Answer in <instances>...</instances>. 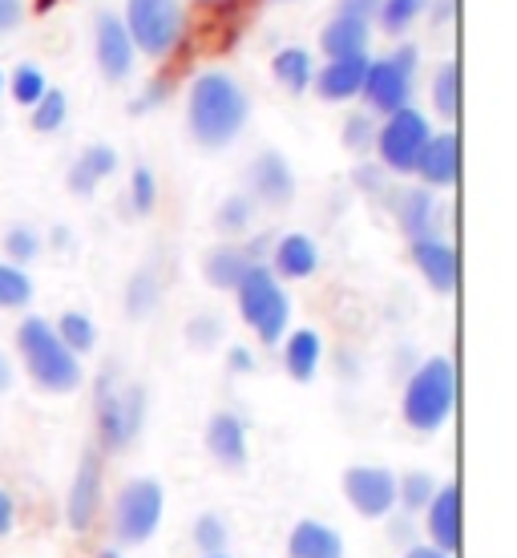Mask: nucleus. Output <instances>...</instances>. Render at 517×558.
<instances>
[{"label":"nucleus","mask_w":517,"mask_h":558,"mask_svg":"<svg viewBox=\"0 0 517 558\" xmlns=\"http://www.w3.org/2000/svg\"><path fill=\"white\" fill-rule=\"evenodd\" d=\"M247 118H251V101L231 73H198L190 85V98H186V126H190V138L198 146H207V150L231 146L243 134Z\"/></svg>","instance_id":"obj_1"},{"label":"nucleus","mask_w":517,"mask_h":558,"mask_svg":"<svg viewBox=\"0 0 517 558\" xmlns=\"http://www.w3.org/2000/svg\"><path fill=\"white\" fill-rule=\"evenodd\" d=\"M16 352H21V361H25L33 385H41L45 392H57V397H61V392L82 389V380H85L82 361L57 340L53 324L41 320V316L21 320V328H16Z\"/></svg>","instance_id":"obj_2"},{"label":"nucleus","mask_w":517,"mask_h":558,"mask_svg":"<svg viewBox=\"0 0 517 558\" xmlns=\"http://www.w3.org/2000/svg\"><path fill=\"white\" fill-rule=\"evenodd\" d=\"M453 409H457V364L448 356H429L424 364H417L401 397L405 425L417 433H436L453 417Z\"/></svg>","instance_id":"obj_3"},{"label":"nucleus","mask_w":517,"mask_h":558,"mask_svg":"<svg viewBox=\"0 0 517 558\" xmlns=\"http://www.w3.org/2000/svg\"><path fill=\"white\" fill-rule=\"evenodd\" d=\"M146 389L134 380H122L118 368H106L94 392V425H98L101 449H130L146 425Z\"/></svg>","instance_id":"obj_4"},{"label":"nucleus","mask_w":517,"mask_h":558,"mask_svg":"<svg viewBox=\"0 0 517 558\" xmlns=\"http://www.w3.org/2000/svg\"><path fill=\"white\" fill-rule=\"evenodd\" d=\"M238 295V316L243 324L259 336V344H280L287 336V324H292V300L283 292V279H275V271L267 264H255L243 283L235 288Z\"/></svg>","instance_id":"obj_5"},{"label":"nucleus","mask_w":517,"mask_h":558,"mask_svg":"<svg viewBox=\"0 0 517 558\" xmlns=\"http://www.w3.org/2000/svg\"><path fill=\"white\" fill-rule=\"evenodd\" d=\"M162 510H167V489L158 477H134L122 486L118 502H113V534L122 546L150 543L162 526Z\"/></svg>","instance_id":"obj_6"},{"label":"nucleus","mask_w":517,"mask_h":558,"mask_svg":"<svg viewBox=\"0 0 517 558\" xmlns=\"http://www.w3.org/2000/svg\"><path fill=\"white\" fill-rule=\"evenodd\" d=\"M122 25L130 33V45L158 61L182 37V4L179 0H126Z\"/></svg>","instance_id":"obj_7"},{"label":"nucleus","mask_w":517,"mask_h":558,"mask_svg":"<svg viewBox=\"0 0 517 558\" xmlns=\"http://www.w3.org/2000/svg\"><path fill=\"white\" fill-rule=\"evenodd\" d=\"M429 138H433V130H429V118L420 110L405 106V110L389 113V122L377 126L380 167L392 170V174H413V167H417V158Z\"/></svg>","instance_id":"obj_8"},{"label":"nucleus","mask_w":517,"mask_h":558,"mask_svg":"<svg viewBox=\"0 0 517 558\" xmlns=\"http://www.w3.org/2000/svg\"><path fill=\"white\" fill-rule=\"evenodd\" d=\"M396 477L389 465H348L344 470V498L360 518H392L396 510Z\"/></svg>","instance_id":"obj_9"},{"label":"nucleus","mask_w":517,"mask_h":558,"mask_svg":"<svg viewBox=\"0 0 517 558\" xmlns=\"http://www.w3.org/2000/svg\"><path fill=\"white\" fill-rule=\"evenodd\" d=\"M101 510V453L98 446H89L82 453V465L73 474V489L65 498V518H70V531L85 534L98 522Z\"/></svg>","instance_id":"obj_10"},{"label":"nucleus","mask_w":517,"mask_h":558,"mask_svg":"<svg viewBox=\"0 0 517 558\" xmlns=\"http://www.w3.org/2000/svg\"><path fill=\"white\" fill-rule=\"evenodd\" d=\"M94 49H98V70L106 73V82H126L134 70V45L122 25V16L98 13L94 21Z\"/></svg>","instance_id":"obj_11"},{"label":"nucleus","mask_w":517,"mask_h":558,"mask_svg":"<svg viewBox=\"0 0 517 558\" xmlns=\"http://www.w3.org/2000/svg\"><path fill=\"white\" fill-rule=\"evenodd\" d=\"M364 98L368 106L380 113H396L405 110L408 98H413V73H405L392 57L384 61H368V77H364Z\"/></svg>","instance_id":"obj_12"},{"label":"nucleus","mask_w":517,"mask_h":558,"mask_svg":"<svg viewBox=\"0 0 517 558\" xmlns=\"http://www.w3.org/2000/svg\"><path fill=\"white\" fill-rule=\"evenodd\" d=\"M247 186H251V203L259 198L263 207H287L295 195V174L280 150H263L247 170Z\"/></svg>","instance_id":"obj_13"},{"label":"nucleus","mask_w":517,"mask_h":558,"mask_svg":"<svg viewBox=\"0 0 517 558\" xmlns=\"http://www.w3.org/2000/svg\"><path fill=\"white\" fill-rule=\"evenodd\" d=\"M429 510V538H433L436 550L445 555H457L461 550V486L448 482V486H436L433 502L424 506Z\"/></svg>","instance_id":"obj_14"},{"label":"nucleus","mask_w":517,"mask_h":558,"mask_svg":"<svg viewBox=\"0 0 517 558\" xmlns=\"http://www.w3.org/2000/svg\"><path fill=\"white\" fill-rule=\"evenodd\" d=\"M413 264L429 288L441 295L457 292V279H461V259H457V247H448L445 239H417L413 243Z\"/></svg>","instance_id":"obj_15"},{"label":"nucleus","mask_w":517,"mask_h":558,"mask_svg":"<svg viewBox=\"0 0 517 558\" xmlns=\"http://www.w3.org/2000/svg\"><path fill=\"white\" fill-rule=\"evenodd\" d=\"M207 453L223 470H231V474L247 470V458H251V449H247V425L235 413H214L207 421Z\"/></svg>","instance_id":"obj_16"},{"label":"nucleus","mask_w":517,"mask_h":558,"mask_svg":"<svg viewBox=\"0 0 517 558\" xmlns=\"http://www.w3.org/2000/svg\"><path fill=\"white\" fill-rule=\"evenodd\" d=\"M429 186H457L461 179V138L457 134H433L413 167Z\"/></svg>","instance_id":"obj_17"},{"label":"nucleus","mask_w":517,"mask_h":558,"mask_svg":"<svg viewBox=\"0 0 517 558\" xmlns=\"http://www.w3.org/2000/svg\"><path fill=\"white\" fill-rule=\"evenodd\" d=\"M316 267H320L316 239L287 231V235H280L271 243V271H275V279H308L316 276Z\"/></svg>","instance_id":"obj_18"},{"label":"nucleus","mask_w":517,"mask_h":558,"mask_svg":"<svg viewBox=\"0 0 517 558\" xmlns=\"http://www.w3.org/2000/svg\"><path fill=\"white\" fill-rule=\"evenodd\" d=\"M364 77H368V53L336 57V61H328L311 82H316L323 101H348L364 89Z\"/></svg>","instance_id":"obj_19"},{"label":"nucleus","mask_w":517,"mask_h":558,"mask_svg":"<svg viewBox=\"0 0 517 558\" xmlns=\"http://www.w3.org/2000/svg\"><path fill=\"white\" fill-rule=\"evenodd\" d=\"M287 558H344V538H340L336 526L304 518L287 534Z\"/></svg>","instance_id":"obj_20"},{"label":"nucleus","mask_w":517,"mask_h":558,"mask_svg":"<svg viewBox=\"0 0 517 558\" xmlns=\"http://www.w3.org/2000/svg\"><path fill=\"white\" fill-rule=\"evenodd\" d=\"M118 170V150L113 146H106V142H98V146H85L82 158L73 162L70 170V191L73 195L89 198L94 191H98V182H106Z\"/></svg>","instance_id":"obj_21"},{"label":"nucleus","mask_w":517,"mask_h":558,"mask_svg":"<svg viewBox=\"0 0 517 558\" xmlns=\"http://www.w3.org/2000/svg\"><path fill=\"white\" fill-rule=\"evenodd\" d=\"M396 219H401V231H405L413 243L417 239H436V198L433 191H405L396 198Z\"/></svg>","instance_id":"obj_22"},{"label":"nucleus","mask_w":517,"mask_h":558,"mask_svg":"<svg viewBox=\"0 0 517 558\" xmlns=\"http://www.w3.org/2000/svg\"><path fill=\"white\" fill-rule=\"evenodd\" d=\"M251 267L255 264L243 255V247H235V243H219V247H210V252H207L202 276H207L210 288H219V292H235Z\"/></svg>","instance_id":"obj_23"},{"label":"nucleus","mask_w":517,"mask_h":558,"mask_svg":"<svg viewBox=\"0 0 517 558\" xmlns=\"http://www.w3.org/2000/svg\"><path fill=\"white\" fill-rule=\"evenodd\" d=\"M320 361H323V344L311 328H299V332H292L283 340V368H287V377L299 380V385H308V380L320 373Z\"/></svg>","instance_id":"obj_24"},{"label":"nucleus","mask_w":517,"mask_h":558,"mask_svg":"<svg viewBox=\"0 0 517 558\" xmlns=\"http://www.w3.org/2000/svg\"><path fill=\"white\" fill-rule=\"evenodd\" d=\"M323 53L332 57H360L368 49V21H356V16H336L332 25L323 28Z\"/></svg>","instance_id":"obj_25"},{"label":"nucleus","mask_w":517,"mask_h":558,"mask_svg":"<svg viewBox=\"0 0 517 558\" xmlns=\"http://www.w3.org/2000/svg\"><path fill=\"white\" fill-rule=\"evenodd\" d=\"M271 73H275V82H280L287 94H304V89L311 85V77H316V70H311V53L308 49H299V45L280 49L275 61H271Z\"/></svg>","instance_id":"obj_26"},{"label":"nucleus","mask_w":517,"mask_h":558,"mask_svg":"<svg viewBox=\"0 0 517 558\" xmlns=\"http://www.w3.org/2000/svg\"><path fill=\"white\" fill-rule=\"evenodd\" d=\"M53 332L77 361H82L85 352L98 349V328H94V320H89L85 312H61V320L53 324Z\"/></svg>","instance_id":"obj_27"},{"label":"nucleus","mask_w":517,"mask_h":558,"mask_svg":"<svg viewBox=\"0 0 517 558\" xmlns=\"http://www.w3.org/2000/svg\"><path fill=\"white\" fill-rule=\"evenodd\" d=\"M162 300V279L150 271V267H141L138 276L126 283V316L130 320H141V316H150Z\"/></svg>","instance_id":"obj_28"},{"label":"nucleus","mask_w":517,"mask_h":558,"mask_svg":"<svg viewBox=\"0 0 517 558\" xmlns=\"http://www.w3.org/2000/svg\"><path fill=\"white\" fill-rule=\"evenodd\" d=\"M436 482L429 470H408L405 477H396V506H405V514H420L433 502Z\"/></svg>","instance_id":"obj_29"},{"label":"nucleus","mask_w":517,"mask_h":558,"mask_svg":"<svg viewBox=\"0 0 517 558\" xmlns=\"http://www.w3.org/2000/svg\"><path fill=\"white\" fill-rule=\"evenodd\" d=\"M433 106L441 118H457V110H461V65H457V61H445V65L436 70Z\"/></svg>","instance_id":"obj_30"},{"label":"nucleus","mask_w":517,"mask_h":558,"mask_svg":"<svg viewBox=\"0 0 517 558\" xmlns=\"http://www.w3.org/2000/svg\"><path fill=\"white\" fill-rule=\"evenodd\" d=\"M33 304V279L25 267L0 264V312H16V307Z\"/></svg>","instance_id":"obj_31"},{"label":"nucleus","mask_w":517,"mask_h":558,"mask_svg":"<svg viewBox=\"0 0 517 558\" xmlns=\"http://www.w3.org/2000/svg\"><path fill=\"white\" fill-rule=\"evenodd\" d=\"M65 118H70V98L61 89H45V98L33 106V130L37 134H53V130L65 126Z\"/></svg>","instance_id":"obj_32"},{"label":"nucleus","mask_w":517,"mask_h":558,"mask_svg":"<svg viewBox=\"0 0 517 558\" xmlns=\"http://www.w3.org/2000/svg\"><path fill=\"white\" fill-rule=\"evenodd\" d=\"M251 215H255V203L247 195H231L223 207L214 210V227L223 231V235H243L247 227H251Z\"/></svg>","instance_id":"obj_33"},{"label":"nucleus","mask_w":517,"mask_h":558,"mask_svg":"<svg viewBox=\"0 0 517 558\" xmlns=\"http://www.w3.org/2000/svg\"><path fill=\"white\" fill-rule=\"evenodd\" d=\"M195 546L202 555H226V543H231V531H226L223 514H202L195 522Z\"/></svg>","instance_id":"obj_34"},{"label":"nucleus","mask_w":517,"mask_h":558,"mask_svg":"<svg viewBox=\"0 0 517 558\" xmlns=\"http://www.w3.org/2000/svg\"><path fill=\"white\" fill-rule=\"evenodd\" d=\"M13 101L16 106H37V101L45 98V89H49V82H45V73L37 70V65H16V73H13Z\"/></svg>","instance_id":"obj_35"},{"label":"nucleus","mask_w":517,"mask_h":558,"mask_svg":"<svg viewBox=\"0 0 517 558\" xmlns=\"http://www.w3.org/2000/svg\"><path fill=\"white\" fill-rule=\"evenodd\" d=\"M4 255H9V264L13 267L33 264V259L41 255V235H37L33 227H13V231L4 235Z\"/></svg>","instance_id":"obj_36"},{"label":"nucleus","mask_w":517,"mask_h":558,"mask_svg":"<svg viewBox=\"0 0 517 558\" xmlns=\"http://www.w3.org/2000/svg\"><path fill=\"white\" fill-rule=\"evenodd\" d=\"M424 9H429V0H380V21L389 33H405Z\"/></svg>","instance_id":"obj_37"},{"label":"nucleus","mask_w":517,"mask_h":558,"mask_svg":"<svg viewBox=\"0 0 517 558\" xmlns=\"http://www.w3.org/2000/svg\"><path fill=\"white\" fill-rule=\"evenodd\" d=\"M158 203V179L155 170L138 167L134 170V179H130V207L138 210V215H150Z\"/></svg>","instance_id":"obj_38"},{"label":"nucleus","mask_w":517,"mask_h":558,"mask_svg":"<svg viewBox=\"0 0 517 558\" xmlns=\"http://www.w3.org/2000/svg\"><path fill=\"white\" fill-rule=\"evenodd\" d=\"M344 146L356 154L372 150L377 146V122L368 113H352L348 122H344Z\"/></svg>","instance_id":"obj_39"},{"label":"nucleus","mask_w":517,"mask_h":558,"mask_svg":"<svg viewBox=\"0 0 517 558\" xmlns=\"http://www.w3.org/2000/svg\"><path fill=\"white\" fill-rule=\"evenodd\" d=\"M219 336H223V320H219L214 312H202V316H195V320L186 324V340L202 352L214 349V344H219Z\"/></svg>","instance_id":"obj_40"},{"label":"nucleus","mask_w":517,"mask_h":558,"mask_svg":"<svg viewBox=\"0 0 517 558\" xmlns=\"http://www.w3.org/2000/svg\"><path fill=\"white\" fill-rule=\"evenodd\" d=\"M226 373H235V377H247V373H255V352L243 349V344H235V349L226 352Z\"/></svg>","instance_id":"obj_41"},{"label":"nucleus","mask_w":517,"mask_h":558,"mask_svg":"<svg viewBox=\"0 0 517 558\" xmlns=\"http://www.w3.org/2000/svg\"><path fill=\"white\" fill-rule=\"evenodd\" d=\"M25 21V0H0V37Z\"/></svg>","instance_id":"obj_42"},{"label":"nucleus","mask_w":517,"mask_h":558,"mask_svg":"<svg viewBox=\"0 0 517 558\" xmlns=\"http://www.w3.org/2000/svg\"><path fill=\"white\" fill-rule=\"evenodd\" d=\"M167 98H170V82H150V85H146V94H141V98L130 106V110L146 113L150 106H158V101H167Z\"/></svg>","instance_id":"obj_43"},{"label":"nucleus","mask_w":517,"mask_h":558,"mask_svg":"<svg viewBox=\"0 0 517 558\" xmlns=\"http://www.w3.org/2000/svg\"><path fill=\"white\" fill-rule=\"evenodd\" d=\"M372 13H380V0H340V16H356V21H368Z\"/></svg>","instance_id":"obj_44"},{"label":"nucleus","mask_w":517,"mask_h":558,"mask_svg":"<svg viewBox=\"0 0 517 558\" xmlns=\"http://www.w3.org/2000/svg\"><path fill=\"white\" fill-rule=\"evenodd\" d=\"M13 526H16V502L9 489H0V538L13 534Z\"/></svg>","instance_id":"obj_45"},{"label":"nucleus","mask_w":517,"mask_h":558,"mask_svg":"<svg viewBox=\"0 0 517 558\" xmlns=\"http://www.w3.org/2000/svg\"><path fill=\"white\" fill-rule=\"evenodd\" d=\"M417 49H413V45H401V49H396V53H392V61H396V65H401V70L405 73H417Z\"/></svg>","instance_id":"obj_46"},{"label":"nucleus","mask_w":517,"mask_h":558,"mask_svg":"<svg viewBox=\"0 0 517 558\" xmlns=\"http://www.w3.org/2000/svg\"><path fill=\"white\" fill-rule=\"evenodd\" d=\"M401 558H453V555H445V550H436L433 543H424V546L413 543V546H405V555H401Z\"/></svg>","instance_id":"obj_47"},{"label":"nucleus","mask_w":517,"mask_h":558,"mask_svg":"<svg viewBox=\"0 0 517 558\" xmlns=\"http://www.w3.org/2000/svg\"><path fill=\"white\" fill-rule=\"evenodd\" d=\"M408 534H413V518H392L389 538H396V543H405Z\"/></svg>","instance_id":"obj_48"},{"label":"nucleus","mask_w":517,"mask_h":558,"mask_svg":"<svg viewBox=\"0 0 517 558\" xmlns=\"http://www.w3.org/2000/svg\"><path fill=\"white\" fill-rule=\"evenodd\" d=\"M13 389V361L0 352V392H9Z\"/></svg>","instance_id":"obj_49"},{"label":"nucleus","mask_w":517,"mask_h":558,"mask_svg":"<svg viewBox=\"0 0 517 558\" xmlns=\"http://www.w3.org/2000/svg\"><path fill=\"white\" fill-rule=\"evenodd\" d=\"M352 179L360 182V186H368V191H380V174H377V170L360 167V170H356V174H352Z\"/></svg>","instance_id":"obj_50"},{"label":"nucleus","mask_w":517,"mask_h":558,"mask_svg":"<svg viewBox=\"0 0 517 558\" xmlns=\"http://www.w3.org/2000/svg\"><path fill=\"white\" fill-rule=\"evenodd\" d=\"M53 4H57V0H37V9H41V13H45V9H53Z\"/></svg>","instance_id":"obj_51"},{"label":"nucleus","mask_w":517,"mask_h":558,"mask_svg":"<svg viewBox=\"0 0 517 558\" xmlns=\"http://www.w3.org/2000/svg\"><path fill=\"white\" fill-rule=\"evenodd\" d=\"M98 558H122V555H118V550H101Z\"/></svg>","instance_id":"obj_52"},{"label":"nucleus","mask_w":517,"mask_h":558,"mask_svg":"<svg viewBox=\"0 0 517 558\" xmlns=\"http://www.w3.org/2000/svg\"><path fill=\"white\" fill-rule=\"evenodd\" d=\"M202 558H231V555H202Z\"/></svg>","instance_id":"obj_53"},{"label":"nucleus","mask_w":517,"mask_h":558,"mask_svg":"<svg viewBox=\"0 0 517 558\" xmlns=\"http://www.w3.org/2000/svg\"><path fill=\"white\" fill-rule=\"evenodd\" d=\"M0 89H4V77H0Z\"/></svg>","instance_id":"obj_54"}]
</instances>
